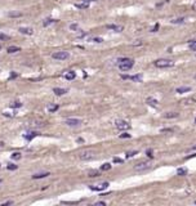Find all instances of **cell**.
<instances>
[{
	"mask_svg": "<svg viewBox=\"0 0 196 206\" xmlns=\"http://www.w3.org/2000/svg\"><path fill=\"white\" fill-rule=\"evenodd\" d=\"M118 66L121 71H129V70L134 66V61L130 59V58H119Z\"/></svg>",
	"mask_w": 196,
	"mask_h": 206,
	"instance_id": "1",
	"label": "cell"
},
{
	"mask_svg": "<svg viewBox=\"0 0 196 206\" xmlns=\"http://www.w3.org/2000/svg\"><path fill=\"white\" fill-rule=\"evenodd\" d=\"M155 67L157 68H168V67H173L174 66V62L170 61V59H165V58H160V59H156L154 62Z\"/></svg>",
	"mask_w": 196,
	"mask_h": 206,
	"instance_id": "2",
	"label": "cell"
},
{
	"mask_svg": "<svg viewBox=\"0 0 196 206\" xmlns=\"http://www.w3.org/2000/svg\"><path fill=\"white\" fill-rule=\"evenodd\" d=\"M96 157V152L94 151H83L79 153V159L83 160V161H89V160H93Z\"/></svg>",
	"mask_w": 196,
	"mask_h": 206,
	"instance_id": "3",
	"label": "cell"
},
{
	"mask_svg": "<svg viewBox=\"0 0 196 206\" xmlns=\"http://www.w3.org/2000/svg\"><path fill=\"white\" fill-rule=\"evenodd\" d=\"M151 168V162L150 161H142V162H139V164H137L136 166H134V170L136 171H146V170H148Z\"/></svg>",
	"mask_w": 196,
	"mask_h": 206,
	"instance_id": "4",
	"label": "cell"
},
{
	"mask_svg": "<svg viewBox=\"0 0 196 206\" xmlns=\"http://www.w3.org/2000/svg\"><path fill=\"white\" fill-rule=\"evenodd\" d=\"M70 57V54L67 53V52H56V53H53L52 54V58L53 59H57V61H65V59H67Z\"/></svg>",
	"mask_w": 196,
	"mask_h": 206,
	"instance_id": "5",
	"label": "cell"
},
{
	"mask_svg": "<svg viewBox=\"0 0 196 206\" xmlns=\"http://www.w3.org/2000/svg\"><path fill=\"white\" fill-rule=\"evenodd\" d=\"M115 126L118 128L119 130H128L130 128V124L128 121H124V120H118L115 122Z\"/></svg>",
	"mask_w": 196,
	"mask_h": 206,
	"instance_id": "6",
	"label": "cell"
},
{
	"mask_svg": "<svg viewBox=\"0 0 196 206\" xmlns=\"http://www.w3.org/2000/svg\"><path fill=\"white\" fill-rule=\"evenodd\" d=\"M121 77L124 79V80H133V81H136V83H141L142 81V75H134V76H128V75H121Z\"/></svg>",
	"mask_w": 196,
	"mask_h": 206,
	"instance_id": "7",
	"label": "cell"
},
{
	"mask_svg": "<svg viewBox=\"0 0 196 206\" xmlns=\"http://www.w3.org/2000/svg\"><path fill=\"white\" fill-rule=\"evenodd\" d=\"M65 124L67 126H79L81 124V120H79V119H67L65 121Z\"/></svg>",
	"mask_w": 196,
	"mask_h": 206,
	"instance_id": "8",
	"label": "cell"
},
{
	"mask_svg": "<svg viewBox=\"0 0 196 206\" xmlns=\"http://www.w3.org/2000/svg\"><path fill=\"white\" fill-rule=\"evenodd\" d=\"M107 30H111V31H115V32H121L124 30V27L120 26V25H107Z\"/></svg>",
	"mask_w": 196,
	"mask_h": 206,
	"instance_id": "9",
	"label": "cell"
},
{
	"mask_svg": "<svg viewBox=\"0 0 196 206\" xmlns=\"http://www.w3.org/2000/svg\"><path fill=\"white\" fill-rule=\"evenodd\" d=\"M107 187H109V183H107V182H105V183L99 184L98 187H93V186H92V187H90V189H92V191H98V192H99V191H103V189H106Z\"/></svg>",
	"mask_w": 196,
	"mask_h": 206,
	"instance_id": "10",
	"label": "cell"
},
{
	"mask_svg": "<svg viewBox=\"0 0 196 206\" xmlns=\"http://www.w3.org/2000/svg\"><path fill=\"white\" fill-rule=\"evenodd\" d=\"M18 31L23 35H32L34 34V30H32L31 27H19Z\"/></svg>",
	"mask_w": 196,
	"mask_h": 206,
	"instance_id": "11",
	"label": "cell"
},
{
	"mask_svg": "<svg viewBox=\"0 0 196 206\" xmlns=\"http://www.w3.org/2000/svg\"><path fill=\"white\" fill-rule=\"evenodd\" d=\"M50 174L48 171H44V173H38V174H34L32 175V179H41V178H46V176H49Z\"/></svg>",
	"mask_w": 196,
	"mask_h": 206,
	"instance_id": "12",
	"label": "cell"
},
{
	"mask_svg": "<svg viewBox=\"0 0 196 206\" xmlns=\"http://www.w3.org/2000/svg\"><path fill=\"white\" fill-rule=\"evenodd\" d=\"M53 93H54L56 95H63V94H66V93H67V89H62V88H54V89H53Z\"/></svg>",
	"mask_w": 196,
	"mask_h": 206,
	"instance_id": "13",
	"label": "cell"
},
{
	"mask_svg": "<svg viewBox=\"0 0 196 206\" xmlns=\"http://www.w3.org/2000/svg\"><path fill=\"white\" fill-rule=\"evenodd\" d=\"M191 90V88L190 86H181V88H177V93L178 94H183V93H187V92H190Z\"/></svg>",
	"mask_w": 196,
	"mask_h": 206,
	"instance_id": "14",
	"label": "cell"
},
{
	"mask_svg": "<svg viewBox=\"0 0 196 206\" xmlns=\"http://www.w3.org/2000/svg\"><path fill=\"white\" fill-rule=\"evenodd\" d=\"M178 116H179L178 112H168V113L164 115L165 119H175V117H178Z\"/></svg>",
	"mask_w": 196,
	"mask_h": 206,
	"instance_id": "15",
	"label": "cell"
},
{
	"mask_svg": "<svg viewBox=\"0 0 196 206\" xmlns=\"http://www.w3.org/2000/svg\"><path fill=\"white\" fill-rule=\"evenodd\" d=\"M36 135H39L38 132H31V133H29V134H25L23 137H25V139H27V140H31L32 138H35Z\"/></svg>",
	"mask_w": 196,
	"mask_h": 206,
	"instance_id": "16",
	"label": "cell"
},
{
	"mask_svg": "<svg viewBox=\"0 0 196 206\" xmlns=\"http://www.w3.org/2000/svg\"><path fill=\"white\" fill-rule=\"evenodd\" d=\"M75 76H76V73H75L74 71H69V72L65 75V79H66V80H74Z\"/></svg>",
	"mask_w": 196,
	"mask_h": 206,
	"instance_id": "17",
	"label": "cell"
},
{
	"mask_svg": "<svg viewBox=\"0 0 196 206\" xmlns=\"http://www.w3.org/2000/svg\"><path fill=\"white\" fill-rule=\"evenodd\" d=\"M75 6H76L78 9H88V8H89V4L83 1V3H80V4H78V3H76V4H75Z\"/></svg>",
	"mask_w": 196,
	"mask_h": 206,
	"instance_id": "18",
	"label": "cell"
},
{
	"mask_svg": "<svg viewBox=\"0 0 196 206\" xmlns=\"http://www.w3.org/2000/svg\"><path fill=\"white\" fill-rule=\"evenodd\" d=\"M19 50H21L19 46H9V48L6 49V52L10 53V54H12V53H17V52H19Z\"/></svg>",
	"mask_w": 196,
	"mask_h": 206,
	"instance_id": "19",
	"label": "cell"
},
{
	"mask_svg": "<svg viewBox=\"0 0 196 206\" xmlns=\"http://www.w3.org/2000/svg\"><path fill=\"white\" fill-rule=\"evenodd\" d=\"M188 48H190L192 52H196V40H190V41H188Z\"/></svg>",
	"mask_w": 196,
	"mask_h": 206,
	"instance_id": "20",
	"label": "cell"
},
{
	"mask_svg": "<svg viewBox=\"0 0 196 206\" xmlns=\"http://www.w3.org/2000/svg\"><path fill=\"white\" fill-rule=\"evenodd\" d=\"M173 25H179V23H183L185 22V18L183 17H181V18H174V19H172L170 21Z\"/></svg>",
	"mask_w": 196,
	"mask_h": 206,
	"instance_id": "21",
	"label": "cell"
},
{
	"mask_svg": "<svg viewBox=\"0 0 196 206\" xmlns=\"http://www.w3.org/2000/svg\"><path fill=\"white\" fill-rule=\"evenodd\" d=\"M146 102H147V104H150V106H152V107H156L157 106V101L154 99V98H147Z\"/></svg>",
	"mask_w": 196,
	"mask_h": 206,
	"instance_id": "22",
	"label": "cell"
},
{
	"mask_svg": "<svg viewBox=\"0 0 196 206\" xmlns=\"http://www.w3.org/2000/svg\"><path fill=\"white\" fill-rule=\"evenodd\" d=\"M21 157H22V155H21L19 152H14V153H12V160L18 161V160H21Z\"/></svg>",
	"mask_w": 196,
	"mask_h": 206,
	"instance_id": "23",
	"label": "cell"
},
{
	"mask_svg": "<svg viewBox=\"0 0 196 206\" xmlns=\"http://www.w3.org/2000/svg\"><path fill=\"white\" fill-rule=\"evenodd\" d=\"M56 22V19H52V18H48V19H45L44 22H43V26H49V25H52V23H54Z\"/></svg>",
	"mask_w": 196,
	"mask_h": 206,
	"instance_id": "24",
	"label": "cell"
},
{
	"mask_svg": "<svg viewBox=\"0 0 196 206\" xmlns=\"http://www.w3.org/2000/svg\"><path fill=\"white\" fill-rule=\"evenodd\" d=\"M177 174H178V175H181V176H182V175H186V174H187V169L179 168V169L177 170Z\"/></svg>",
	"mask_w": 196,
	"mask_h": 206,
	"instance_id": "25",
	"label": "cell"
},
{
	"mask_svg": "<svg viewBox=\"0 0 196 206\" xmlns=\"http://www.w3.org/2000/svg\"><path fill=\"white\" fill-rule=\"evenodd\" d=\"M90 178H94V176H99L101 174H99V171H97V170H93V171H89V174H88Z\"/></svg>",
	"mask_w": 196,
	"mask_h": 206,
	"instance_id": "26",
	"label": "cell"
},
{
	"mask_svg": "<svg viewBox=\"0 0 196 206\" xmlns=\"http://www.w3.org/2000/svg\"><path fill=\"white\" fill-rule=\"evenodd\" d=\"M58 108H59V106H58V104H54V106H49L48 109H49V112H56Z\"/></svg>",
	"mask_w": 196,
	"mask_h": 206,
	"instance_id": "27",
	"label": "cell"
},
{
	"mask_svg": "<svg viewBox=\"0 0 196 206\" xmlns=\"http://www.w3.org/2000/svg\"><path fill=\"white\" fill-rule=\"evenodd\" d=\"M110 169H111V165H110V164H107V162H106V164H103V165L101 166V170H103V171L110 170Z\"/></svg>",
	"mask_w": 196,
	"mask_h": 206,
	"instance_id": "28",
	"label": "cell"
},
{
	"mask_svg": "<svg viewBox=\"0 0 196 206\" xmlns=\"http://www.w3.org/2000/svg\"><path fill=\"white\" fill-rule=\"evenodd\" d=\"M8 16H9V17H21L22 14H21L19 12H10Z\"/></svg>",
	"mask_w": 196,
	"mask_h": 206,
	"instance_id": "29",
	"label": "cell"
},
{
	"mask_svg": "<svg viewBox=\"0 0 196 206\" xmlns=\"http://www.w3.org/2000/svg\"><path fill=\"white\" fill-rule=\"evenodd\" d=\"M90 41H93V43H102L103 39L102 37H93V39H90Z\"/></svg>",
	"mask_w": 196,
	"mask_h": 206,
	"instance_id": "30",
	"label": "cell"
},
{
	"mask_svg": "<svg viewBox=\"0 0 196 206\" xmlns=\"http://www.w3.org/2000/svg\"><path fill=\"white\" fill-rule=\"evenodd\" d=\"M138 153V151H132V152H128L126 153V159H129V157H133L134 155H137Z\"/></svg>",
	"mask_w": 196,
	"mask_h": 206,
	"instance_id": "31",
	"label": "cell"
},
{
	"mask_svg": "<svg viewBox=\"0 0 196 206\" xmlns=\"http://www.w3.org/2000/svg\"><path fill=\"white\" fill-rule=\"evenodd\" d=\"M9 35H5V34H0V40H9Z\"/></svg>",
	"mask_w": 196,
	"mask_h": 206,
	"instance_id": "32",
	"label": "cell"
},
{
	"mask_svg": "<svg viewBox=\"0 0 196 206\" xmlns=\"http://www.w3.org/2000/svg\"><path fill=\"white\" fill-rule=\"evenodd\" d=\"M6 168H8V170H16V169H17V165H13V164H9V165H8Z\"/></svg>",
	"mask_w": 196,
	"mask_h": 206,
	"instance_id": "33",
	"label": "cell"
},
{
	"mask_svg": "<svg viewBox=\"0 0 196 206\" xmlns=\"http://www.w3.org/2000/svg\"><path fill=\"white\" fill-rule=\"evenodd\" d=\"M22 106V103L21 102H14L13 104H10V107H13V108H16V107H21Z\"/></svg>",
	"mask_w": 196,
	"mask_h": 206,
	"instance_id": "34",
	"label": "cell"
},
{
	"mask_svg": "<svg viewBox=\"0 0 196 206\" xmlns=\"http://www.w3.org/2000/svg\"><path fill=\"white\" fill-rule=\"evenodd\" d=\"M13 204H14L13 201H5V202H3V204H1V206H5V205H13Z\"/></svg>",
	"mask_w": 196,
	"mask_h": 206,
	"instance_id": "35",
	"label": "cell"
},
{
	"mask_svg": "<svg viewBox=\"0 0 196 206\" xmlns=\"http://www.w3.org/2000/svg\"><path fill=\"white\" fill-rule=\"evenodd\" d=\"M173 129H161V133H172Z\"/></svg>",
	"mask_w": 196,
	"mask_h": 206,
	"instance_id": "36",
	"label": "cell"
},
{
	"mask_svg": "<svg viewBox=\"0 0 196 206\" xmlns=\"http://www.w3.org/2000/svg\"><path fill=\"white\" fill-rule=\"evenodd\" d=\"M70 29H71V30H78L79 26L76 25V23H74V25H71V26H70Z\"/></svg>",
	"mask_w": 196,
	"mask_h": 206,
	"instance_id": "37",
	"label": "cell"
},
{
	"mask_svg": "<svg viewBox=\"0 0 196 206\" xmlns=\"http://www.w3.org/2000/svg\"><path fill=\"white\" fill-rule=\"evenodd\" d=\"M120 138H130V134H128V133H124V134H120Z\"/></svg>",
	"mask_w": 196,
	"mask_h": 206,
	"instance_id": "38",
	"label": "cell"
},
{
	"mask_svg": "<svg viewBox=\"0 0 196 206\" xmlns=\"http://www.w3.org/2000/svg\"><path fill=\"white\" fill-rule=\"evenodd\" d=\"M157 29H159V23H156V25H155V27H154V29L151 30V32H156Z\"/></svg>",
	"mask_w": 196,
	"mask_h": 206,
	"instance_id": "39",
	"label": "cell"
},
{
	"mask_svg": "<svg viewBox=\"0 0 196 206\" xmlns=\"http://www.w3.org/2000/svg\"><path fill=\"white\" fill-rule=\"evenodd\" d=\"M94 205H106V202H105V201H98V202H96V204H94Z\"/></svg>",
	"mask_w": 196,
	"mask_h": 206,
	"instance_id": "40",
	"label": "cell"
},
{
	"mask_svg": "<svg viewBox=\"0 0 196 206\" xmlns=\"http://www.w3.org/2000/svg\"><path fill=\"white\" fill-rule=\"evenodd\" d=\"M114 162H119V164H120V162H123V160H121V159H118V157H115V159H114Z\"/></svg>",
	"mask_w": 196,
	"mask_h": 206,
	"instance_id": "41",
	"label": "cell"
},
{
	"mask_svg": "<svg viewBox=\"0 0 196 206\" xmlns=\"http://www.w3.org/2000/svg\"><path fill=\"white\" fill-rule=\"evenodd\" d=\"M147 156H148V157H152V151H151V149L147 151Z\"/></svg>",
	"mask_w": 196,
	"mask_h": 206,
	"instance_id": "42",
	"label": "cell"
},
{
	"mask_svg": "<svg viewBox=\"0 0 196 206\" xmlns=\"http://www.w3.org/2000/svg\"><path fill=\"white\" fill-rule=\"evenodd\" d=\"M83 1H84V3H88V4H89L90 1H97V0H83Z\"/></svg>",
	"mask_w": 196,
	"mask_h": 206,
	"instance_id": "43",
	"label": "cell"
},
{
	"mask_svg": "<svg viewBox=\"0 0 196 206\" xmlns=\"http://www.w3.org/2000/svg\"><path fill=\"white\" fill-rule=\"evenodd\" d=\"M192 8H194V9H196V3L194 4V5H192Z\"/></svg>",
	"mask_w": 196,
	"mask_h": 206,
	"instance_id": "44",
	"label": "cell"
},
{
	"mask_svg": "<svg viewBox=\"0 0 196 206\" xmlns=\"http://www.w3.org/2000/svg\"><path fill=\"white\" fill-rule=\"evenodd\" d=\"M192 149H195V151H196V146H195V147H192Z\"/></svg>",
	"mask_w": 196,
	"mask_h": 206,
	"instance_id": "45",
	"label": "cell"
},
{
	"mask_svg": "<svg viewBox=\"0 0 196 206\" xmlns=\"http://www.w3.org/2000/svg\"><path fill=\"white\" fill-rule=\"evenodd\" d=\"M194 79H195V80H196V75H195V76H194Z\"/></svg>",
	"mask_w": 196,
	"mask_h": 206,
	"instance_id": "46",
	"label": "cell"
},
{
	"mask_svg": "<svg viewBox=\"0 0 196 206\" xmlns=\"http://www.w3.org/2000/svg\"><path fill=\"white\" fill-rule=\"evenodd\" d=\"M0 183H1V179H0Z\"/></svg>",
	"mask_w": 196,
	"mask_h": 206,
	"instance_id": "47",
	"label": "cell"
},
{
	"mask_svg": "<svg viewBox=\"0 0 196 206\" xmlns=\"http://www.w3.org/2000/svg\"><path fill=\"white\" fill-rule=\"evenodd\" d=\"M0 49H1V45H0Z\"/></svg>",
	"mask_w": 196,
	"mask_h": 206,
	"instance_id": "48",
	"label": "cell"
},
{
	"mask_svg": "<svg viewBox=\"0 0 196 206\" xmlns=\"http://www.w3.org/2000/svg\"><path fill=\"white\" fill-rule=\"evenodd\" d=\"M195 205H196V201H195Z\"/></svg>",
	"mask_w": 196,
	"mask_h": 206,
	"instance_id": "49",
	"label": "cell"
},
{
	"mask_svg": "<svg viewBox=\"0 0 196 206\" xmlns=\"http://www.w3.org/2000/svg\"><path fill=\"white\" fill-rule=\"evenodd\" d=\"M0 168H1V165H0Z\"/></svg>",
	"mask_w": 196,
	"mask_h": 206,
	"instance_id": "50",
	"label": "cell"
}]
</instances>
